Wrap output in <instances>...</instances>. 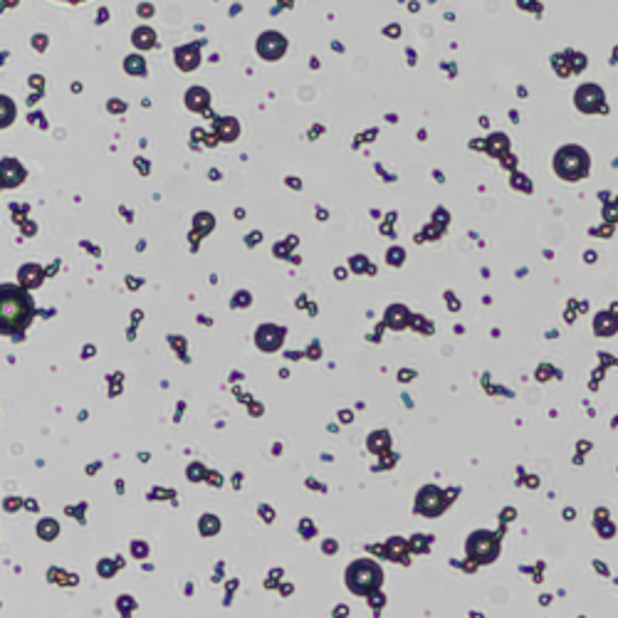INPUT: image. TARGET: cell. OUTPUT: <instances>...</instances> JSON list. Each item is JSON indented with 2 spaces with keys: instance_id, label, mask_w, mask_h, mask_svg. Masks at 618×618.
<instances>
[{
  "instance_id": "cell-3",
  "label": "cell",
  "mask_w": 618,
  "mask_h": 618,
  "mask_svg": "<svg viewBox=\"0 0 618 618\" xmlns=\"http://www.w3.org/2000/svg\"><path fill=\"white\" fill-rule=\"evenodd\" d=\"M557 168L566 179H579L586 171V156L579 149H566V151H562V156L557 158Z\"/></svg>"
},
{
  "instance_id": "cell-2",
  "label": "cell",
  "mask_w": 618,
  "mask_h": 618,
  "mask_svg": "<svg viewBox=\"0 0 618 618\" xmlns=\"http://www.w3.org/2000/svg\"><path fill=\"white\" fill-rule=\"evenodd\" d=\"M497 552H499V542L490 532H477V534L470 537V542H467V554H470L472 559H477V562H492V559L497 557Z\"/></svg>"
},
{
  "instance_id": "cell-4",
  "label": "cell",
  "mask_w": 618,
  "mask_h": 618,
  "mask_svg": "<svg viewBox=\"0 0 618 618\" xmlns=\"http://www.w3.org/2000/svg\"><path fill=\"white\" fill-rule=\"evenodd\" d=\"M70 3H77V0H70Z\"/></svg>"
},
{
  "instance_id": "cell-1",
  "label": "cell",
  "mask_w": 618,
  "mask_h": 618,
  "mask_svg": "<svg viewBox=\"0 0 618 618\" xmlns=\"http://www.w3.org/2000/svg\"><path fill=\"white\" fill-rule=\"evenodd\" d=\"M33 299L15 285L0 287V334H20L33 322Z\"/></svg>"
}]
</instances>
